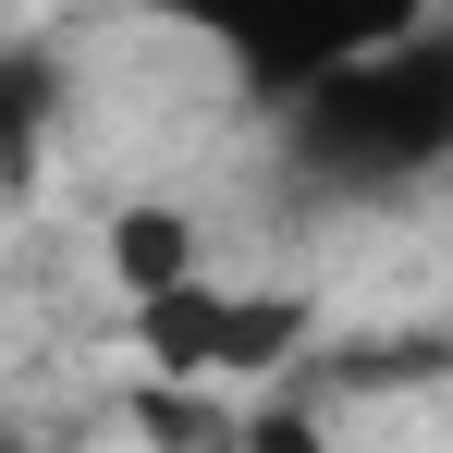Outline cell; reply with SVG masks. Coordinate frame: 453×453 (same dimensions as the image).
Returning a JSON list of instances; mask_svg holds the SVG:
<instances>
[{
    "label": "cell",
    "mask_w": 453,
    "mask_h": 453,
    "mask_svg": "<svg viewBox=\"0 0 453 453\" xmlns=\"http://www.w3.org/2000/svg\"><path fill=\"white\" fill-rule=\"evenodd\" d=\"M270 159L295 172L306 196H343V209H404L429 196L453 159V25H417L392 50H356L319 86L270 98Z\"/></svg>",
    "instance_id": "obj_1"
},
{
    "label": "cell",
    "mask_w": 453,
    "mask_h": 453,
    "mask_svg": "<svg viewBox=\"0 0 453 453\" xmlns=\"http://www.w3.org/2000/svg\"><path fill=\"white\" fill-rule=\"evenodd\" d=\"M159 12H172L257 111L295 98V86H319L331 62H356V50H392V37L441 25V0H159Z\"/></svg>",
    "instance_id": "obj_2"
},
{
    "label": "cell",
    "mask_w": 453,
    "mask_h": 453,
    "mask_svg": "<svg viewBox=\"0 0 453 453\" xmlns=\"http://www.w3.org/2000/svg\"><path fill=\"white\" fill-rule=\"evenodd\" d=\"M135 331L172 380H270L306 343V306L295 295L245 306V295H209V282H172V295H135Z\"/></svg>",
    "instance_id": "obj_3"
},
{
    "label": "cell",
    "mask_w": 453,
    "mask_h": 453,
    "mask_svg": "<svg viewBox=\"0 0 453 453\" xmlns=\"http://www.w3.org/2000/svg\"><path fill=\"white\" fill-rule=\"evenodd\" d=\"M62 123H74V62L50 37H0V196H37Z\"/></svg>",
    "instance_id": "obj_4"
},
{
    "label": "cell",
    "mask_w": 453,
    "mask_h": 453,
    "mask_svg": "<svg viewBox=\"0 0 453 453\" xmlns=\"http://www.w3.org/2000/svg\"><path fill=\"white\" fill-rule=\"evenodd\" d=\"M111 270H123V295H172V282H196V233L172 221V209H123Z\"/></svg>",
    "instance_id": "obj_5"
}]
</instances>
